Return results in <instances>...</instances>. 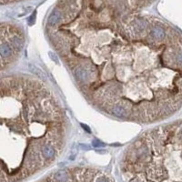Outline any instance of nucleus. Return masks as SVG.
<instances>
[{
	"label": "nucleus",
	"instance_id": "obj_1",
	"mask_svg": "<svg viewBox=\"0 0 182 182\" xmlns=\"http://www.w3.org/2000/svg\"><path fill=\"white\" fill-rule=\"evenodd\" d=\"M74 76L78 82L86 83L91 79L93 75H92V72L89 69L79 67V68H77L74 71Z\"/></svg>",
	"mask_w": 182,
	"mask_h": 182
},
{
	"label": "nucleus",
	"instance_id": "obj_2",
	"mask_svg": "<svg viewBox=\"0 0 182 182\" xmlns=\"http://www.w3.org/2000/svg\"><path fill=\"white\" fill-rule=\"evenodd\" d=\"M15 53V49L12 47L10 43L6 41L0 43V57L3 59H10Z\"/></svg>",
	"mask_w": 182,
	"mask_h": 182
},
{
	"label": "nucleus",
	"instance_id": "obj_3",
	"mask_svg": "<svg viewBox=\"0 0 182 182\" xmlns=\"http://www.w3.org/2000/svg\"><path fill=\"white\" fill-rule=\"evenodd\" d=\"M9 43L14 49H16L17 51H19L24 47V39L20 35L15 34L9 38Z\"/></svg>",
	"mask_w": 182,
	"mask_h": 182
},
{
	"label": "nucleus",
	"instance_id": "obj_4",
	"mask_svg": "<svg viewBox=\"0 0 182 182\" xmlns=\"http://www.w3.org/2000/svg\"><path fill=\"white\" fill-rule=\"evenodd\" d=\"M40 150L46 159H51L56 156V148L48 143L44 144L43 146L40 147Z\"/></svg>",
	"mask_w": 182,
	"mask_h": 182
},
{
	"label": "nucleus",
	"instance_id": "obj_5",
	"mask_svg": "<svg viewBox=\"0 0 182 182\" xmlns=\"http://www.w3.org/2000/svg\"><path fill=\"white\" fill-rule=\"evenodd\" d=\"M147 27V21L143 18H138L135 20V22L133 23V26L132 28L134 30V32L136 33H143Z\"/></svg>",
	"mask_w": 182,
	"mask_h": 182
},
{
	"label": "nucleus",
	"instance_id": "obj_6",
	"mask_svg": "<svg viewBox=\"0 0 182 182\" xmlns=\"http://www.w3.org/2000/svg\"><path fill=\"white\" fill-rule=\"evenodd\" d=\"M61 18H62V15H61L60 11L58 9H54L51 12L50 16L48 17L47 23L49 26H55L60 21Z\"/></svg>",
	"mask_w": 182,
	"mask_h": 182
},
{
	"label": "nucleus",
	"instance_id": "obj_7",
	"mask_svg": "<svg viewBox=\"0 0 182 182\" xmlns=\"http://www.w3.org/2000/svg\"><path fill=\"white\" fill-rule=\"evenodd\" d=\"M111 112L114 116L118 118H126L128 116V111L127 109L120 105H115L111 109Z\"/></svg>",
	"mask_w": 182,
	"mask_h": 182
},
{
	"label": "nucleus",
	"instance_id": "obj_8",
	"mask_svg": "<svg viewBox=\"0 0 182 182\" xmlns=\"http://www.w3.org/2000/svg\"><path fill=\"white\" fill-rule=\"evenodd\" d=\"M150 35L155 39H162L166 36V32H165L164 29L160 26H154L151 29Z\"/></svg>",
	"mask_w": 182,
	"mask_h": 182
},
{
	"label": "nucleus",
	"instance_id": "obj_9",
	"mask_svg": "<svg viewBox=\"0 0 182 182\" xmlns=\"http://www.w3.org/2000/svg\"><path fill=\"white\" fill-rule=\"evenodd\" d=\"M54 179L57 182H68L69 179V175L66 170H59L54 174Z\"/></svg>",
	"mask_w": 182,
	"mask_h": 182
},
{
	"label": "nucleus",
	"instance_id": "obj_10",
	"mask_svg": "<svg viewBox=\"0 0 182 182\" xmlns=\"http://www.w3.org/2000/svg\"><path fill=\"white\" fill-rule=\"evenodd\" d=\"M28 68H29L30 71H31L33 74H35L36 76H37L38 78H40L41 79L47 80L46 74L44 73L43 70H41L39 68H37V67H36L35 65H33V64H29V65H28Z\"/></svg>",
	"mask_w": 182,
	"mask_h": 182
},
{
	"label": "nucleus",
	"instance_id": "obj_11",
	"mask_svg": "<svg viewBox=\"0 0 182 182\" xmlns=\"http://www.w3.org/2000/svg\"><path fill=\"white\" fill-rule=\"evenodd\" d=\"M92 146L95 147H104L105 144L103 143V142H101V141L97 140V139H94V140L92 141Z\"/></svg>",
	"mask_w": 182,
	"mask_h": 182
},
{
	"label": "nucleus",
	"instance_id": "obj_12",
	"mask_svg": "<svg viewBox=\"0 0 182 182\" xmlns=\"http://www.w3.org/2000/svg\"><path fill=\"white\" fill-rule=\"evenodd\" d=\"M49 57L51 58V59H52L53 61H55L56 63H58V57H57L54 53L49 52Z\"/></svg>",
	"mask_w": 182,
	"mask_h": 182
},
{
	"label": "nucleus",
	"instance_id": "obj_13",
	"mask_svg": "<svg viewBox=\"0 0 182 182\" xmlns=\"http://www.w3.org/2000/svg\"><path fill=\"white\" fill-rule=\"evenodd\" d=\"M35 18H36V12L29 18L28 19V23L30 24V25H33L34 24V22H35Z\"/></svg>",
	"mask_w": 182,
	"mask_h": 182
},
{
	"label": "nucleus",
	"instance_id": "obj_14",
	"mask_svg": "<svg viewBox=\"0 0 182 182\" xmlns=\"http://www.w3.org/2000/svg\"><path fill=\"white\" fill-rule=\"evenodd\" d=\"M96 182H109L108 179H106L104 177H99L98 179H97Z\"/></svg>",
	"mask_w": 182,
	"mask_h": 182
},
{
	"label": "nucleus",
	"instance_id": "obj_15",
	"mask_svg": "<svg viewBox=\"0 0 182 182\" xmlns=\"http://www.w3.org/2000/svg\"><path fill=\"white\" fill-rule=\"evenodd\" d=\"M81 126H82V128H83L84 130H86V131H87L88 133H90V132H91V130H90V129H89L88 127H87V125H85V124H81Z\"/></svg>",
	"mask_w": 182,
	"mask_h": 182
},
{
	"label": "nucleus",
	"instance_id": "obj_16",
	"mask_svg": "<svg viewBox=\"0 0 182 182\" xmlns=\"http://www.w3.org/2000/svg\"><path fill=\"white\" fill-rule=\"evenodd\" d=\"M132 182H139V180H134V181H132Z\"/></svg>",
	"mask_w": 182,
	"mask_h": 182
}]
</instances>
